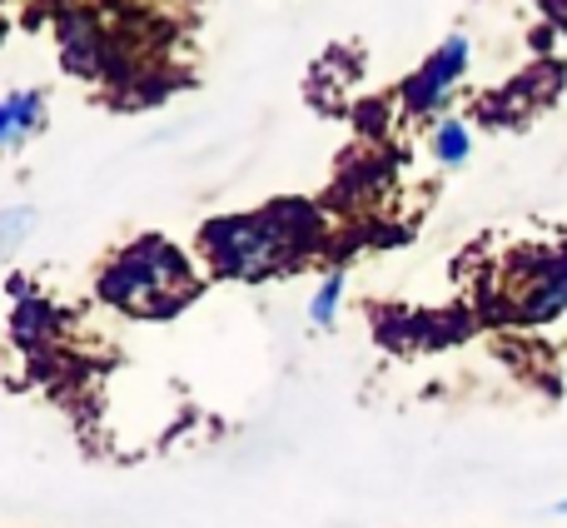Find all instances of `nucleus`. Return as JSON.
<instances>
[{
	"label": "nucleus",
	"mask_w": 567,
	"mask_h": 528,
	"mask_svg": "<svg viewBox=\"0 0 567 528\" xmlns=\"http://www.w3.org/2000/svg\"><path fill=\"white\" fill-rule=\"evenodd\" d=\"M339 290H343L339 274H333V280L319 290V299H313V319H319V324H329V319H333V304H339Z\"/></svg>",
	"instance_id": "obj_1"
},
{
	"label": "nucleus",
	"mask_w": 567,
	"mask_h": 528,
	"mask_svg": "<svg viewBox=\"0 0 567 528\" xmlns=\"http://www.w3.org/2000/svg\"><path fill=\"white\" fill-rule=\"evenodd\" d=\"M463 150H468L463 130L458 125H443V160H463Z\"/></svg>",
	"instance_id": "obj_2"
},
{
	"label": "nucleus",
	"mask_w": 567,
	"mask_h": 528,
	"mask_svg": "<svg viewBox=\"0 0 567 528\" xmlns=\"http://www.w3.org/2000/svg\"><path fill=\"white\" fill-rule=\"evenodd\" d=\"M558 514H567V499H563V504H558Z\"/></svg>",
	"instance_id": "obj_3"
}]
</instances>
